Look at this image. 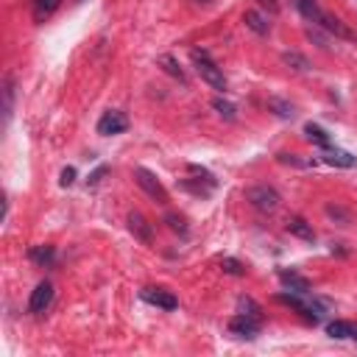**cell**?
<instances>
[{
    "instance_id": "cell-1",
    "label": "cell",
    "mask_w": 357,
    "mask_h": 357,
    "mask_svg": "<svg viewBox=\"0 0 357 357\" xmlns=\"http://www.w3.org/2000/svg\"><path fill=\"white\" fill-rule=\"evenodd\" d=\"M190 56H193L196 73H199V76H201V78H204V81H207L213 90H218V92H226V87H229V84H226V76H224V70H221V67H218V65L210 59V53L196 48Z\"/></svg>"
},
{
    "instance_id": "cell-2",
    "label": "cell",
    "mask_w": 357,
    "mask_h": 357,
    "mask_svg": "<svg viewBox=\"0 0 357 357\" xmlns=\"http://www.w3.org/2000/svg\"><path fill=\"white\" fill-rule=\"evenodd\" d=\"M134 182H137V188L145 193V196H151L156 204H167V190H165V185L156 178V173L153 170H148V167H142V165H137L134 167Z\"/></svg>"
},
{
    "instance_id": "cell-3",
    "label": "cell",
    "mask_w": 357,
    "mask_h": 357,
    "mask_svg": "<svg viewBox=\"0 0 357 357\" xmlns=\"http://www.w3.org/2000/svg\"><path fill=\"white\" fill-rule=\"evenodd\" d=\"M246 201L254 207V210H260V213H276L279 210V193L274 190V188H268V185H251V188H246Z\"/></svg>"
},
{
    "instance_id": "cell-4",
    "label": "cell",
    "mask_w": 357,
    "mask_h": 357,
    "mask_svg": "<svg viewBox=\"0 0 357 357\" xmlns=\"http://www.w3.org/2000/svg\"><path fill=\"white\" fill-rule=\"evenodd\" d=\"M301 296H304V293L290 290V293H279V296H276V301H282V304L293 307V310H296L307 324H318V321H321V313L315 310V304H313V301H304Z\"/></svg>"
},
{
    "instance_id": "cell-5",
    "label": "cell",
    "mask_w": 357,
    "mask_h": 357,
    "mask_svg": "<svg viewBox=\"0 0 357 357\" xmlns=\"http://www.w3.org/2000/svg\"><path fill=\"white\" fill-rule=\"evenodd\" d=\"M128 128V117L120 112V109H109L101 115L98 120V134L101 137H112V134H123Z\"/></svg>"
},
{
    "instance_id": "cell-6",
    "label": "cell",
    "mask_w": 357,
    "mask_h": 357,
    "mask_svg": "<svg viewBox=\"0 0 357 357\" xmlns=\"http://www.w3.org/2000/svg\"><path fill=\"white\" fill-rule=\"evenodd\" d=\"M318 26L326 31V34H332L335 40H343V42H357V34L340 20V17H335V15H329V12H324L321 15V20H318Z\"/></svg>"
},
{
    "instance_id": "cell-7",
    "label": "cell",
    "mask_w": 357,
    "mask_h": 357,
    "mask_svg": "<svg viewBox=\"0 0 357 357\" xmlns=\"http://www.w3.org/2000/svg\"><path fill=\"white\" fill-rule=\"evenodd\" d=\"M140 299L148 301V304H153V307H159V310H176L178 307V299L170 290H165V288H142L140 290Z\"/></svg>"
},
{
    "instance_id": "cell-8",
    "label": "cell",
    "mask_w": 357,
    "mask_h": 357,
    "mask_svg": "<svg viewBox=\"0 0 357 357\" xmlns=\"http://www.w3.org/2000/svg\"><path fill=\"white\" fill-rule=\"evenodd\" d=\"M260 329H263V318H251V315H243V313H238L229 321V332L238 335V338H257Z\"/></svg>"
},
{
    "instance_id": "cell-9",
    "label": "cell",
    "mask_w": 357,
    "mask_h": 357,
    "mask_svg": "<svg viewBox=\"0 0 357 357\" xmlns=\"http://www.w3.org/2000/svg\"><path fill=\"white\" fill-rule=\"evenodd\" d=\"M53 301V285L45 279L40 282L34 290H31V299H28V313H45Z\"/></svg>"
},
{
    "instance_id": "cell-10",
    "label": "cell",
    "mask_w": 357,
    "mask_h": 357,
    "mask_svg": "<svg viewBox=\"0 0 357 357\" xmlns=\"http://www.w3.org/2000/svg\"><path fill=\"white\" fill-rule=\"evenodd\" d=\"M321 162H326L332 167H354L357 165V156L349 153V151H343V148L326 145V148H321Z\"/></svg>"
},
{
    "instance_id": "cell-11",
    "label": "cell",
    "mask_w": 357,
    "mask_h": 357,
    "mask_svg": "<svg viewBox=\"0 0 357 357\" xmlns=\"http://www.w3.org/2000/svg\"><path fill=\"white\" fill-rule=\"evenodd\" d=\"M128 232H131L140 243H145V246L153 243V226H151L140 213H128Z\"/></svg>"
},
{
    "instance_id": "cell-12",
    "label": "cell",
    "mask_w": 357,
    "mask_h": 357,
    "mask_svg": "<svg viewBox=\"0 0 357 357\" xmlns=\"http://www.w3.org/2000/svg\"><path fill=\"white\" fill-rule=\"evenodd\" d=\"M276 276H279V282H282L288 290H296V293H304V296H307V293H310V288H313V285H310V279H307V276H301V274H299V271H293V268H279V274H276Z\"/></svg>"
},
{
    "instance_id": "cell-13",
    "label": "cell",
    "mask_w": 357,
    "mask_h": 357,
    "mask_svg": "<svg viewBox=\"0 0 357 357\" xmlns=\"http://www.w3.org/2000/svg\"><path fill=\"white\" fill-rule=\"evenodd\" d=\"M285 229H288L293 238L304 240V243H315V229H313V224H307L301 215H290L288 224H285Z\"/></svg>"
},
{
    "instance_id": "cell-14",
    "label": "cell",
    "mask_w": 357,
    "mask_h": 357,
    "mask_svg": "<svg viewBox=\"0 0 357 357\" xmlns=\"http://www.w3.org/2000/svg\"><path fill=\"white\" fill-rule=\"evenodd\" d=\"M243 23H246V28H251V31L260 34V37H268V34H271L268 15H263L260 9H249V12L243 15Z\"/></svg>"
},
{
    "instance_id": "cell-15",
    "label": "cell",
    "mask_w": 357,
    "mask_h": 357,
    "mask_svg": "<svg viewBox=\"0 0 357 357\" xmlns=\"http://www.w3.org/2000/svg\"><path fill=\"white\" fill-rule=\"evenodd\" d=\"M62 0H31V15H34V23H45L56 9H59Z\"/></svg>"
},
{
    "instance_id": "cell-16",
    "label": "cell",
    "mask_w": 357,
    "mask_h": 357,
    "mask_svg": "<svg viewBox=\"0 0 357 357\" xmlns=\"http://www.w3.org/2000/svg\"><path fill=\"white\" fill-rule=\"evenodd\" d=\"M293 6L299 9V15H301L304 20H310L313 26H318V20H321V15H324V9L318 6V0H293Z\"/></svg>"
},
{
    "instance_id": "cell-17",
    "label": "cell",
    "mask_w": 357,
    "mask_h": 357,
    "mask_svg": "<svg viewBox=\"0 0 357 357\" xmlns=\"http://www.w3.org/2000/svg\"><path fill=\"white\" fill-rule=\"evenodd\" d=\"M156 65L170 76V78H176L178 84H185L188 81V76H185V70L178 67V62H176V56H170V53H162L159 59H156Z\"/></svg>"
},
{
    "instance_id": "cell-18",
    "label": "cell",
    "mask_w": 357,
    "mask_h": 357,
    "mask_svg": "<svg viewBox=\"0 0 357 357\" xmlns=\"http://www.w3.org/2000/svg\"><path fill=\"white\" fill-rule=\"evenodd\" d=\"M12 112H15V76H6L3 78V126H9Z\"/></svg>"
},
{
    "instance_id": "cell-19",
    "label": "cell",
    "mask_w": 357,
    "mask_h": 357,
    "mask_svg": "<svg viewBox=\"0 0 357 357\" xmlns=\"http://www.w3.org/2000/svg\"><path fill=\"white\" fill-rule=\"evenodd\" d=\"M28 257H31V263H37V265H53L56 263V251H53V246H34L31 251H28Z\"/></svg>"
},
{
    "instance_id": "cell-20",
    "label": "cell",
    "mask_w": 357,
    "mask_h": 357,
    "mask_svg": "<svg viewBox=\"0 0 357 357\" xmlns=\"http://www.w3.org/2000/svg\"><path fill=\"white\" fill-rule=\"evenodd\" d=\"M304 137L310 140V142H315V145H321V148H326V145H332V137L318 126V123H307L304 126Z\"/></svg>"
},
{
    "instance_id": "cell-21",
    "label": "cell",
    "mask_w": 357,
    "mask_h": 357,
    "mask_svg": "<svg viewBox=\"0 0 357 357\" xmlns=\"http://www.w3.org/2000/svg\"><path fill=\"white\" fill-rule=\"evenodd\" d=\"M326 335L335 338V340L351 338V321H329V324H326Z\"/></svg>"
},
{
    "instance_id": "cell-22",
    "label": "cell",
    "mask_w": 357,
    "mask_h": 357,
    "mask_svg": "<svg viewBox=\"0 0 357 357\" xmlns=\"http://www.w3.org/2000/svg\"><path fill=\"white\" fill-rule=\"evenodd\" d=\"M238 313L251 315V318H263V307H260L251 296H240V299H238Z\"/></svg>"
},
{
    "instance_id": "cell-23",
    "label": "cell",
    "mask_w": 357,
    "mask_h": 357,
    "mask_svg": "<svg viewBox=\"0 0 357 357\" xmlns=\"http://www.w3.org/2000/svg\"><path fill=\"white\" fill-rule=\"evenodd\" d=\"M282 62L288 65V67H293V70H299V73H304V70H310V62L301 56V53H296V51H290V53H282Z\"/></svg>"
},
{
    "instance_id": "cell-24",
    "label": "cell",
    "mask_w": 357,
    "mask_h": 357,
    "mask_svg": "<svg viewBox=\"0 0 357 357\" xmlns=\"http://www.w3.org/2000/svg\"><path fill=\"white\" fill-rule=\"evenodd\" d=\"M268 109H274L279 117H293V115H296L293 103H288V101H282V98H268Z\"/></svg>"
},
{
    "instance_id": "cell-25",
    "label": "cell",
    "mask_w": 357,
    "mask_h": 357,
    "mask_svg": "<svg viewBox=\"0 0 357 357\" xmlns=\"http://www.w3.org/2000/svg\"><path fill=\"white\" fill-rule=\"evenodd\" d=\"M221 268H224L226 274H232V276H243V274H246V265H243L240 260H235V257H224V260H221Z\"/></svg>"
},
{
    "instance_id": "cell-26",
    "label": "cell",
    "mask_w": 357,
    "mask_h": 357,
    "mask_svg": "<svg viewBox=\"0 0 357 357\" xmlns=\"http://www.w3.org/2000/svg\"><path fill=\"white\" fill-rule=\"evenodd\" d=\"M165 224L173 229V232H178V235H188V221L182 218V215H176V213H167L165 215Z\"/></svg>"
},
{
    "instance_id": "cell-27",
    "label": "cell",
    "mask_w": 357,
    "mask_h": 357,
    "mask_svg": "<svg viewBox=\"0 0 357 357\" xmlns=\"http://www.w3.org/2000/svg\"><path fill=\"white\" fill-rule=\"evenodd\" d=\"M213 109H215L221 117H226V120H235V106H232L229 101H224V98H215V101H213Z\"/></svg>"
},
{
    "instance_id": "cell-28",
    "label": "cell",
    "mask_w": 357,
    "mask_h": 357,
    "mask_svg": "<svg viewBox=\"0 0 357 357\" xmlns=\"http://www.w3.org/2000/svg\"><path fill=\"white\" fill-rule=\"evenodd\" d=\"M73 182H76V167H65V170H62V178H59V185H62V188H70Z\"/></svg>"
},
{
    "instance_id": "cell-29",
    "label": "cell",
    "mask_w": 357,
    "mask_h": 357,
    "mask_svg": "<svg viewBox=\"0 0 357 357\" xmlns=\"http://www.w3.org/2000/svg\"><path fill=\"white\" fill-rule=\"evenodd\" d=\"M260 9H265L268 15H279V0H257Z\"/></svg>"
},
{
    "instance_id": "cell-30",
    "label": "cell",
    "mask_w": 357,
    "mask_h": 357,
    "mask_svg": "<svg viewBox=\"0 0 357 357\" xmlns=\"http://www.w3.org/2000/svg\"><path fill=\"white\" fill-rule=\"evenodd\" d=\"M106 170H109V167H106V165H101V167H98V170H95V173H92V176L87 178V182H90V185H98V182H101V178L106 176Z\"/></svg>"
},
{
    "instance_id": "cell-31",
    "label": "cell",
    "mask_w": 357,
    "mask_h": 357,
    "mask_svg": "<svg viewBox=\"0 0 357 357\" xmlns=\"http://www.w3.org/2000/svg\"><path fill=\"white\" fill-rule=\"evenodd\" d=\"M307 37H310V40H313V42H315L318 48H329V45H326V40H324V37H321L318 31H313V28H307Z\"/></svg>"
},
{
    "instance_id": "cell-32",
    "label": "cell",
    "mask_w": 357,
    "mask_h": 357,
    "mask_svg": "<svg viewBox=\"0 0 357 357\" xmlns=\"http://www.w3.org/2000/svg\"><path fill=\"white\" fill-rule=\"evenodd\" d=\"M351 340H357V324L351 321Z\"/></svg>"
},
{
    "instance_id": "cell-33",
    "label": "cell",
    "mask_w": 357,
    "mask_h": 357,
    "mask_svg": "<svg viewBox=\"0 0 357 357\" xmlns=\"http://www.w3.org/2000/svg\"><path fill=\"white\" fill-rule=\"evenodd\" d=\"M199 3H210V0H199Z\"/></svg>"
}]
</instances>
